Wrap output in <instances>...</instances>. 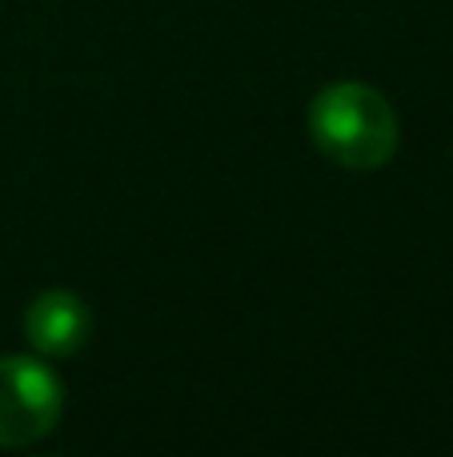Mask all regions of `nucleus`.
<instances>
[{
  "instance_id": "nucleus-1",
  "label": "nucleus",
  "mask_w": 453,
  "mask_h": 457,
  "mask_svg": "<svg viewBox=\"0 0 453 457\" xmlns=\"http://www.w3.org/2000/svg\"><path fill=\"white\" fill-rule=\"evenodd\" d=\"M309 137L334 165L353 173H374L393 161L401 125L393 104L361 80L325 85L309 104Z\"/></svg>"
},
{
  "instance_id": "nucleus-2",
  "label": "nucleus",
  "mask_w": 453,
  "mask_h": 457,
  "mask_svg": "<svg viewBox=\"0 0 453 457\" xmlns=\"http://www.w3.org/2000/svg\"><path fill=\"white\" fill-rule=\"evenodd\" d=\"M64 410L61 378L37 357H0V450L45 442Z\"/></svg>"
},
{
  "instance_id": "nucleus-3",
  "label": "nucleus",
  "mask_w": 453,
  "mask_h": 457,
  "mask_svg": "<svg viewBox=\"0 0 453 457\" xmlns=\"http://www.w3.org/2000/svg\"><path fill=\"white\" fill-rule=\"evenodd\" d=\"M24 337L40 357H72L93 337V313L72 289H45L24 309Z\"/></svg>"
}]
</instances>
